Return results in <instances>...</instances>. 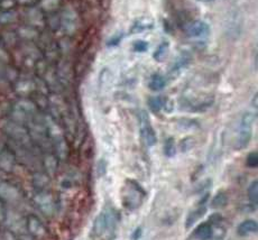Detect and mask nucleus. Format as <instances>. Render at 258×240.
<instances>
[{
    "instance_id": "nucleus-4",
    "label": "nucleus",
    "mask_w": 258,
    "mask_h": 240,
    "mask_svg": "<svg viewBox=\"0 0 258 240\" xmlns=\"http://www.w3.org/2000/svg\"><path fill=\"white\" fill-rule=\"evenodd\" d=\"M12 122L26 125L31 124L37 117V106L31 100L22 99L15 102L11 111Z\"/></svg>"
},
{
    "instance_id": "nucleus-1",
    "label": "nucleus",
    "mask_w": 258,
    "mask_h": 240,
    "mask_svg": "<svg viewBox=\"0 0 258 240\" xmlns=\"http://www.w3.org/2000/svg\"><path fill=\"white\" fill-rule=\"evenodd\" d=\"M120 216L111 206H106L94 219L91 236L96 240H113L116 238L117 228Z\"/></svg>"
},
{
    "instance_id": "nucleus-22",
    "label": "nucleus",
    "mask_w": 258,
    "mask_h": 240,
    "mask_svg": "<svg viewBox=\"0 0 258 240\" xmlns=\"http://www.w3.org/2000/svg\"><path fill=\"white\" fill-rule=\"evenodd\" d=\"M168 52H170V44L167 42H163L158 45L156 51L154 52L153 57L157 62H163L167 57Z\"/></svg>"
},
{
    "instance_id": "nucleus-32",
    "label": "nucleus",
    "mask_w": 258,
    "mask_h": 240,
    "mask_svg": "<svg viewBox=\"0 0 258 240\" xmlns=\"http://www.w3.org/2000/svg\"><path fill=\"white\" fill-rule=\"evenodd\" d=\"M246 165L250 168H256L258 166V154L257 152H251L248 154L246 159Z\"/></svg>"
},
{
    "instance_id": "nucleus-7",
    "label": "nucleus",
    "mask_w": 258,
    "mask_h": 240,
    "mask_svg": "<svg viewBox=\"0 0 258 240\" xmlns=\"http://www.w3.org/2000/svg\"><path fill=\"white\" fill-rule=\"evenodd\" d=\"M34 202L36 207L39 209V211L45 214L47 217L53 216L56 210V203L54 201V198L51 193H48L45 190L38 191L34 196Z\"/></svg>"
},
{
    "instance_id": "nucleus-25",
    "label": "nucleus",
    "mask_w": 258,
    "mask_h": 240,
    "mask_svg": "<svg viewBox=\"0 0 258 240\" xmlns=\"http://www.w3.org/2000/svg\"><path fill=\"white\" fill-rule=\"evenodd\" d=\"M228 203V196L226 192L220 191L218 192L215 198L212 199L211 201V208L213 209H221V208H225Z\"/></svg>"
},
{
    "instance_id": "nucleus-9",
    "label": "nucleus",
    "mask_w": 258,
    "mask_h": 240,
    "mask_svg": "<svg viewBox=\"0 0 258 240\" xmlns=\"http://www.w3.org/2000/svg\"><path fill=\"white\" fill-rule=\"evenodd\" d=\"M22 193L19 189L8 182H0V201L15 203L21 200Z\"/></svg>"
},
{
    "instance_id": "nucleus-43",
    "label": "nucleus",
    "mask_w": 258,
    "mask_h": 240,
    "mask_svg": "<svg viewBox=\"0 0 258 240\" xmlns=\"http://www.w3.org/2000/svg\"><path fill=\"white\" fill-rule=\"evenodd\" d=\"M0 3H2V0H0Z\"/></svg>"
},
{
    "instance_id": "nucleus-38",
    "label": "nucleus",
    "mask_w": 258,
    "mask_h": 240,
    "mask_svg": "<svg viewBox=\"0 0 258 240\" xmlns=\"http://www.w3.org/2000/svg\"><path fill=\"white\" fill-rule=\"evenodd\" d=\"M6 216H7L6 209L4 207V203L0 201V221H5V220H6Z\"/></svg>"
},
{
    "instance_id": "nucleus-39",
    "label": "nucleus",
    "mask_w": 258,
    "mask_h": 240,
    "mask_svg": "<svg viewBox=\"0 0 258 240\" xmlns=\"http://www.w3.org/2000/svg\"><path fill=\"white\" fill-rule=\"evenodd\" d=\"M3 239L4 240H19V239H17L16 236H15L13 231H5Z\"/></svg>"
},
{
    "instance_id": "nucleus-15",
    "label": "nucleus",
    "mask_w": 258,
    "mask_h": 240,
    "mask_svg": "<svg viewBox=\"0 0 258 240\" xmlns=\"http://www.w3.org/2000/svg\"><path fill=\"white\" fill-rule=\"evenodd\" d=\"M154 27V21L152 18H148V17H142L140 19H137L132 25V28H131V32L133 34H140L143 33L145 31H150Z\"/></svg>"
},
{
    "instance_id": "nucleus-24",
    "label": "nucleus",
    "mask_w": 258,
    "mask_h": 240,
    "mask_svg": "<svg viewBox=\"0 0 258 240\" xmlns=\"http://www.w3.org/2000/svg\"><path fill=\"white\" fill-rule=\"evenodd\" d=\"M17 13L11 9V11H0V25H11L17 21Z\"/></svg>"
},
{
    "instance_id": "nucleus-40",
    "label": "nucleus",
    "mask_w": 258,
    "mask_h": 240,
    "mask_svg": "<svg viewBox=\"0 0 258 240\" xmlns=\"http://www.w3.org/2000/svg\"><path fill=\"white\" fill-rule=\"evenodd\" d=\"M5 35H6V36H8V38H11V37H9V33H6ZM12 35H13L12 41H11V39H8V41H6L7 46H11V45H14L15 43H16V41H17V34L16 33H12Z\"/></svg>"
},
{
    "instance_id": "nucleus-16",
    "label": "nucleus",
    "mask_w": 258,
    "mask_h": 240,
    "mask_svg": "<svg viewBox=\"0 0 258 240\" xmlns=\"http://www.w3.org/2000/svg\"><path fill=\"white\" fill-rule=\"evenodd\" d=\"M257 230H258V223L256 220L248 219V220H245V221H242L239 226H238L237 233L241 237H246L248 234L256 233Z\"/></svg>"
},
{
    "instance_id": "nucleus-36",
    "label": "nucleus",
    "mask_w": 258,
    "mask_h": 240,
    "mask_svg": "<svg viewBox=\"0 0 258 240\" xmlns=\"http://www.w3.org/2000/svg\"><path fill=\"white\" fill-rule=\"evenodd\" d=\"M39 3H41V0H16L17 5H21V6L27 8H34Z\"/></svg>"
},
{
    "instance_id": "nucleus-42",
    "label": "nucleus",
    "mask_w": 258,
    "mask_h": 240,
    "mask_svg": "<svg viewBox=\"0 0 258 240\" xmlns=\"http://www.w3.org/2000/svg\"><path fill=\"white\" fill-rule=\"evenodd\" d=\"M198 2H201V3H210V2H213V0H198Z\"/></svg>"
},
{
    "instance_id": "nucleus-27",
    "label": "nucleus",
    "mask_w": 258,
    "mask_h": 240,
    "mask_svg": "<svg viewBox=\"0 0 258 240\" xmlns=\"http://www.w3.org/2000/svg\"><path fill=\"white\" fill-rule=\"evenodd\" d=\"M163 151H164V155L168 158H172L174 157L176 155V144L175 141L173 137H168L165 143H164V148H163Z\"/></svg>"
},
{
    "instance_id": "nucleus-13",
    "label": "nucleus",
    "mask_w": 258,
    "mask_h": 240,
    "mask_svg": "<svg viewBox=\"0 0 258 240\" xmlns=\"http://www.w3.org/2000/svg\"><path fill=\"white\" fill-rule=\"evenodd\" d=\"M213 226L210 222H202L192 233V238L196 240H210L213 237Z\"/></svg>"
},
{
    "instance_id": "nucleus-14",
    "label": "nucleus",
    "mask_w": 258,
    "mask_h": 240,
    "mask_svg": "<svg viewBox=\"0 0 258 240\" xmlns=\"http://www.w3.org/2000/svg\"><path fill=\"white\" fill-rule=\"evenodd\" d=\"M148 107L155 113L160 112L161 110H166L167 112H170L172 110L170 100L163 97H151L148 99Z\"/></svg>"
},
{
    "instance_id": "nucleus-18",
    "label": "nucleus",
    "mask_w": 258,
    "mask_h": 240,
    "mask_svg": "<svg viewBox=\"0 0 258 240\" xmlns=\"http://www.w3.org/2000/svg\"><path fill=\"white\" fill-rule=\"evenodd\" d=\"M206 212H207V206H199V204H198V208L192 210V211L187 214L186 220H185V228L186 229L191 228L193 224L198 221V220L205 216Z\"/></svg>"
},
{
    "instance_id": "nucleus-17",
    "label": "nucleus",
    "mask_w": 258,
    "mask_h": 240,
    "mask_svg": "<svg viewBox=\"0 0 258 240\" xmlns=\"http://www.w3.org/2000/svg\"><path fill=\"white\" fill-rule=\"evenodd\" d=\"M28 22L29 26L36 29H39V27L44 26V24H45V18H44V15L41 9L31 8V12L28 13Z\"/></svg>"
},
{
    "instance_id": "nucleus-34",
    "label": "nucleus",
    "mask_w": 258,
    "mask_h": 240,
    "mask_svg": "<svg viewBox=\"0 0 258 240\" xmlns=\"http://www.w3.org/2000/svg\"><path fill=\"white\" fill-rule=\"evenodd\" d=\"M195 144H196V142H195V139L193 138H191V137H186V138H184L183 139V141L181 142V151L182 152H187V151H190V149L195 146Z\"/></svg>"
},
{
    "instance_id": "nucleus-3",
    "label": "nucleus",
    "mask_w": 258,
    "mask_h": 240,
    "mask_svg": "<svg viewBox=\"0 0 258 240\" xmlns=\"http://www.w3.org/2000/svg\"><path fill=\"white\" fill-rule=\"evenodd\" d=\"M146 198V191L140 183L134 179H126L121 189L122 206L129 211H134L142 207Z\"/></svg>"
},
{
    "instance_id": "nucleus-2",
    "label": "nucleus",
    "mask_w": 258,
    "mask_h": 240,
    "mask_svg": "<svg viewBox=\"0 0 258 240\" xmlns=\"http://www.w3.org/2000/svg\"><path fill=\"white\" fill-rule=\"evenodd\" d=\"M44 124H45L46 127L48 141L53 146L54 152H55V156L61 161H64L69 155V146L61 127L51 117H46L44 119Z\"/></svg>"
},
{
    "instance_id": "nucleus-23",
    "label": "nucleus",
    "mask_w": 258,
    "mask_h": 240,
    "mask_svg": "<svg viewBox=\"0 0 258 240\" xmlns=\"http://www.w3.org/2000/svg\"><path fill=\"white\" fill-rule=\"evenodd\" d=\"M17 35L19 37H22L24 39H29V41H32V39H35L38 37L39 32H38V29L27 25V26L19 28V32Z\"/></svg>"
},
{
    "instance_id": "nucleus-41",
    "label": "nucleus",
    "mask_w": 258,
    "mask_h": 240,
    "mask_svg": "<svg viewBox=\"0 0 258 240\" xmlns=\"http://www.w3.org/2000/svg\"><path fill=\"white\" fill-rule=\"evenodd\" d=\"M142 233H143V231H142L141 227H138L137 229H135V231H134L133 236H132L133 240H140L141 237H142Z\"/></svg>"
},
{
    "instance_id": "nucleus-30",
    "label": "nucleus",
    "mask_w": 258,
    "mask_h": 240,
    "mask_svg": "<svg viewBox=\"0 0 258 240\" xmlns=\"http://www.w3.org/2000/svg\"><path fill=\"white\" fill-rule=\"evenodd\" d=\"M34 183H35L36 188H38V191H43L48 184V175L45 174H36L34 177Z\"/></svg>"
},
{
    "instance_id": "nucleus-10",
    "label": "nucleus",
    "mask_w": 258,
    "mask_h": 240,
    "mask_svg": "<svg viewBox=\"0 0 258 240\" xmlns=\"http://www.w3.org/2000/svg\"><path fill=\"white\" fill-rule=\"evenodd\" d=\"M187 37L200 38L210 34V26L203 21H195L186 25L184 29Z\"/></svg>"
},
{
    "instance_id": "nucleus-20",
    "label": "nucleus",
    "mask_w": 258,
    "mask_h": 240,
    "mask_svg": "<svg viewBox=\"0 0 258 240\" xmlns=\"http://www.w3.org/2000/svg\"><path fill=\"white\" fill-rule=\"evenodd\" d=\"M57 161L58 158L55 156V154H46L45 156H44L43 164L47 175H49V176H53V175L56 173Z\"/></svg>"
},
{
    "instance_id": "nucleus-29",
    "label": "nucleus",
    "mask_w": 258,
    "mask_h": 240,
    "mask_svg": "<svg viewBox=\"0 0 258 240\" xmlns=\"http://www.w3.org/2000/svg\"><path fill=\"white\" fill-rule=\"evenodd\" d=\"M188 62H190V61H188V58L185 56V55H181V56L176 59L174 66L172 67V71L175 72V73L181 72L183 69H185L187 67Z\"/></svg>"
},
{
    "instance_id": "nucleus-35",
    "label": "nucleus",
    "mask_w": 258,
    "mask_h": 240,
    "mask_svg": "<svg viewBox=\"0 0 258 240\" xmlns=\"http://www.w3.org/2000/svg\"><path fill=\"white\" fill-rule=\"evenodd\" d=\"M9 62V55L6 49L0 46V70H3Z\"/></svg>"
},
{
    "instance_id": "nucleus-31",
    "label": "nucleus",
    "mask_w": 258,
    "mask_h": 240,
    "mask_svg": "<svg viewBox=\"0 0 258 240\" xmlns=\"http://www.w3.org/2000/svg\"><path fill=\"white\" fill-rule=\"evenodd\" d=\"M148 46H150V44L145 41H142V39H138V41H135L133 44V49L137 53H144V52H147Z\"/></svg>"
},
{
    "instance_id": "nucleus-8",
    "label": "nucleus",
    "mask_w": 258,
    "mask_h": 240,
    "mask_svg": "<svg viewBox=\"0 0 258 240\" xmlns=\"http://www.w3.org/2000/svg\"><path fill=\"white\" fill-rule=\"evenodd\" d=\"M140 123H141V135L144 144L147 147H153L157 142L156 133L151 124V120L148 118L147 113L142 111L140 116Z\"/></svg>"
},
{
    "instance_id": "nucleus-11",
    "label": "nucleus",
    "mask_w": 258,
    "mask_h": 240,
    "mask_svg": "<svg viewBox=\"0 0 258 240\" xmlns=\"http://www.w3.org/2000/svg\"><path fill=\"white\" fill-rule=\"evenodd\" d=\"M16 165V156L12 149L0 145V169L4 172H13Z\"/></svg>"
},
{
    "instance_id": "nucleus-26",
    "label": "nucleus",
    "mask_w": 258,
    "mask_h": 240,
    "mask_svg": "<svg viewBox=\"0 0 258 240\" xmlns=\"http://www.w3.org/2000/svg\"><path fill=\"white\" fill-rule=\"evenodd\" d=\"M248 199H249L251 206L256 209L257 204H258V182H257V179L252 181L250 183V186L248 187Z\"/></svg>"
},
{
    "instance_id": "nucleus-5",
    "label": "nucleus",
    "mask_w": 258,
    "mask_h": 240,
    "mask_svg": "<svg viewBox=\"0 0 258 240\" xmlns=\"http://www.w3.org/2000/svg\"><path fill=\"white\" fill-rule=\"evenodd\" d=\"M255 120L256 114L252 112H245L241 116L235 143V148L237 151H241L249 145L252 137V127H254Z\"/></svg>"
},
{
    "instance_id": "nucleus-12",
    "label": "nucleus",
    "mask_w": 258,
    "mask_h": 240,
    "mask_svg": "<svg viewBox=\"0 0 258 240\" xmlns=\"http://www.w3.org/2000/svg\"><path fill=\"white\" fill-rule=\"evenodd\" d=\"M26 227L33 237H43L46 233V228L36 216H29L26 220Z\"/></svg>"
},
{
    "instance_id": "nucleus-37",
    "label": "nucleus",
    "mask_w": 258,
    "mask_h": 240,
    "mask_svg": "<svg viewBox=\"0 0 258 240\" xmlns=\"http://www.w3.org/2000/svg\"><path fill=\"white\" fill-rule=\"evenodd\" d=\"M222 220H223V218L220 213H213L212 216L209 218V220H208V222H210L213 227L215 226L218 227L222 222Z\"/></svg>"
},
{
    "instance_id": "nucleus-21",
    "label": "nucleus",
    "mask_w": 258,
    "mask_h": 240,
    "mask_svg": "<svg viewBox=\"0 0 258 240\" xmlns=\"http://www.w3.org/2000/svg\"><path fill=\"white\" fill-rule=\"evenodd\" d=\"M166 87V79L162 76L160 73H155L150 78V81H148V88H150L152 91H161Z\"/></svg>"
},
{
    "instance_id": "nucleus-19",
    "label": "nucleus",
    "mask_w": 258,
    "mask_h": 240,
    "mask_svg": "<svg viewBox=\"0 0 258 240\" xmlns=\"http://www.w3.org/2000/svg\"><path fill=\"white\" fill-rule=\"evenodd\" d=\"M36 83L31 80H21L15 84V90L16 92L22 94V96H27V94L35 91Z\"/></svg>"
},
{
    "instance_id": "nucleus-6",
    "label": "nucleus",
    "mask_w": 258,
    "mask_h": 240,
    "mask_svg": "<svg viewBox=\"0 0 258 240\" xmlns=\"http://www.w3.org/2000/svg\"><path fill=\"white\" fill-rule=\"evenodd\" d=\"M4 131L7 136L12 139V142H14L19 147L28 149L33 145L31 135H29L28 129L24 125L9 122L5 125Z\"/></svg>"
},
{
    "instance_id": "nucleus-33",
    "label": "nucleus",
    "mask_w": 258,
    "mask_h": 240,
    "mask_svg": "<svg viewBox=\"0 0 258 240\" xmlns=\"http://www.w3.org/2000/svg\"><path fill=\"white\" fill-rule=\"evenodd\" d=\"M122 38H123V34L122 33H117L115 35H112V36L107 41V46L108 47H115V46H117V45L122 41Z\"/></svg>"
},
{
    "instance_id": "nucleus-28",
    "label": "nucleus",
    "mask_w": 258,
    "mask_h": 240,
    "mask_svg": "<svg viewBox=\"0 0 258 240\" xmlns=\"http://www.w3.org/2000/svg\"><path fill=\"white\" fill-rule=\"evenodd\" d=\"M59 5L58 0H41V6L43 12H55Z\"/></svg>"
}]
</instances>
